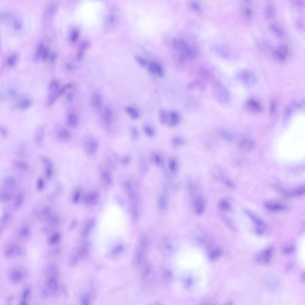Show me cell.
<instances>
[{
	"label": "cell",
	"mask_w": 305,
	"mask_h": 305,
	"mask_svg": "<svg viewBox=\"0 0 305 305\" xmlns=\"http://www.w3.org/2000/svg\"><path fill=\"white\" fill-rule=\"evenodd\" d=\"M4 182L5 184L9 186H12L15 184V180L13 177H9L5 178Z\"/></svg>",
	"instance_id": "f35d334b"
},
{
	"label": "cell",
	"mask_w": 305,
	"mask_h": 305,
	"mask_svg": "<svg viewBox=\"0 0 305 305\" xmlns=\"http://www.w3.org/2000/svg\"><path fill=\"white\" fill-rule=\"evenodd\" d=\"M220 253L221 252L220 250H216L211 253L210 258L213 259H216L220 256Z\"/></svg>",
	"instance_id": "b9f144b4"
},
{
	"label": "cell",
	"mask_w": 305,
	"mask_h": 305,
	"mask_svg": "<svg viewBox=\"0 0 305 305\" xmlns=\"http://www.w3.org/2000/svg\"><path fill=\"white\" fill-rule=\"evenodd\" d=\"M169 114L164 110H160L158 114L160 120L162 123H165L169 119Z\"/></svg>",
	"instance_id": "f546056e"
},
{
	"label": "cell",
	"mask_w": 305,
	"mask_h": 305,
	"mask_svg": "<svg viewBox=\"0 0 305 305\" xmlns=\"http://www.w3.org/2000/svg\"><path fill=\"white\" fill-rule=\"evenodd\" d=\"M263 13L266 19L268 20L273 19L275 17L276 13L274 4L271 2L267 3L264 7Z\"/></svg>",
	"instance_id": "ba28073f"
},
{
	"label": "cell",
	"mask_w": 305,
	"mask_h": 305,
	"mask_svg": "<svg viewBox=\"0 0 305 305\" xmlns=\"http://www.w3.org/2000/svg\"><path fill=\"white\" fill-rule=\"evenodd\" d=\"M13 164L17 169L22 170H27L29 168L28 164L22 161H14L13 162Z\"/></svg>",
	"instance_id": "cb8c5ba5"
},
{
	"label": "cell",
	"mask_w": 305,
	"mask_h": 305,
	"mask_svg": "<svg viewBox=\"0 0 305 305\" xmlns=\"http://www.w3.org/2000/svg\"><path fill=\"white\" fill-rule=\"evenodd\" d=\"M219 204L220 207L223 210L228 211L231 209L229 203L225 200H221L219 202Z\"/></svg>",
	"instance_id": "1f68e13d"
},
{
	"label": "cell",
	"mask_w": 305,
	"mask_h": 305,
	"mask_svg": "<svg viewBox=\"0 0 305 305\" xmlns=\"http://www.w3.org/2000/svg\"><path fill=\"white\" fill-rule=\"evenodd\" d=\"M272 252V249L270 248L265 250L257 255V262L261 264H267L270 260Z\"/></svg>",
	"instance_id": "9c48e42d"
},
{
	"label": "cell",
	"mask_w": 305,
	"mask_h": 305,
	"mask_svg": "<svg viewBox=\"0 0 305 305\" xmlns=\"http://www.w3.org/2000/svg\"><path fill=\"white\" fill-rule=\"evenodd\" d=\"M23 200L22 196L19 195L17 197L15 203V206L16 208H18L21 206Z\"/></svg>",
	"instance_id": "74e56055"
},
{
	"label": "cell",
	"mask_w": 305,
	"mask_h": 305,
	"mask_svg": "<svg viewBox=\"0 0 305 305\" xmlns=\"http://www.w3.org/2000/svg\"><path fill=\"white\" fill-rule=\"evenodd\" d=\"M296 26L298 28L302 29H304V20L302 18L298 19L296 23Z\"/></svg>",
	"instance_id": "ab89813d"
},
{
	"label": "cell",
	"mask_w": 305,
	"mask_h": 305,
	"mask_svg": "<svg viewBox=\"0 0 305 305\" xmlns=\"http://www.w3.org/2000/svg\"><path fill=\"white\" fill-rule=\"evenodd\" d=\"M44 186V182L43 180L41 178H39L37 180V189L39 190H41L43 188Z\"/></svg>",
	"instance_id": "60d3db41"
},
{
	"label": "cell",
	"mask_w": 305,
	"mask_h": 305,
	"mask_svg": "<svg viewBox=\"0 0 305 305\" xmlns=\"http://www.w3.org/2000/svg\"><path fill=\"white\" fill-rule=\"evenodd\" d=\"M101 178L105 181L108 183L111 182L112 180V176L111 173L108 171L104 170L101 172Z\"/></svg>",
	"instance_id": "f1b7e54d"
},
{
	"label": "cell",
	"mask_w": 305,
	"mask_h": 305,
	"mask_svg": "<svg viewBox=\"0 0 305 305\" xmlns=\"http://www.w3.org/2000/svg\"><path fill=\"white\" fill-rule=\"evenodd\" d=\"M31 293L30 289L29 288L25 289L21 294V304L23 305H27V300L29 298Z\"/></svg>",
	"instance_id": "4316f807"
},
{
	"label": "cell",
	"mask_w": 305,
	"mask_h": 305,
	"mask_svg": "<svg viewBox=\"0 0 305 305\" xmlns=\"http://www.w3.org/2000/svg\"><path fill=\"white\" fill-rule=\"evenodd\" d=\"M305 192L304 187L298 188L289 192H286L287 195H298L303 194Z\"/></svg>",
	"instance_id": "4dcf8cb0"
},
{
	"label": "cell",
	"mask_w": 305,
	"mask_h": 305,
	"mask_svg": "<svg viewBox=\"0 0 305 305\" xmlns=\"http://www.w3.org/2000/svg\"><path fill=\"white\" fill-rule=\"evenodd\" d=\"M10 196L9 194L7 193H4L1 195V199L3 201H6L9 200Z\"/></svg>",
	"instance_id": "ee69618b"
},
{
	"label": "cell",
	"mask_w": 305,
	"mask_h": 305,
	"mask_svg": "<svg viewBox=\"0 0 305 305\" xmlns=\"http://www.w3.org/2000/svg\"><path fill=\"white\" fill-rule=\"evenodd\" d=\"M58 273L57 268L56 266L54 264H50L48 266L45 272L47 278H56Z\"/></svg>",
	"instance_id": "ac0fdd59"
},
{
	"label": "cell",
	"mask_w": 305,
	"mask_h": 305,
	"mask_svg": "<svg viewBox=\"0 0 305 305\" xmlns=\"http://www.w3.org/2000/svg\"><path fill=\"white\" fill-rule=\"evenodd\" d=\"M24 274L20 269H15L12 270L10 274V278L13 282H21L24 278Z\"/></svg>",
	"instance_id": "4fadbf2b"
},
{
	"label": "cell",
	"mask_w": 305,
	"mask_h": 305,
	"mask_svg": "<svg viewBox=\"0 0 305 305\" xmlns=\"http://www.w3.org/2000/svg\"><path fill=\"white\" fill-rule=\"evenodd\" d=\"M126 111L129 115L133 119L138 118L139 116V113L135 108L132 106H128L125 108Z\"/></svg>",
	"instance_id": "d4e9b609"
},
{
	"label": "cell",
	"mask_w": 305,
	"mask_h": 305,
	"mask_svg": "<svg viewBox=\"0 0 305 305\" xmlns=\"http://www.w3.org/2000/svg\"><path fill=\"white\" fill-rule=\"evenodd\" d=\"M57 218L55 216L52 217L50 219V222L52 223H55L57 222Z\"/></svg>",
	"instance_id": "7dc6e473"
},
{
	"label": "cell",
	"mask_w": 305,
	"mask_h": 305,
	"mask_svg": "<svg viewBox=\"0 0 305 305\" xmlns=\"http://www.w3.org/2000/svg\"><path fill=\"white\" fill-rule=\"evenodd\" d=\"M301 277V279H302V281H304V273L302 275Z\"/></svg>",
	"instance_id": "c3c4849f"
},
{
	"label": "cell",
	"mask_w": 305,
	"mask_h": 305,
	"mask_svg": "<svg viewBox=\"0 0 305 305\" xmlns=\"http://www.w3.org/2000/svg\"><path fill=\"white\" fill-rule=\"evenodd\" d=\"M0 133L3 138H6L8 134V132L6 128L3 127H0Z\"/></svg>",
	"instance_id": "7bdbcfd3"
},
{
	"label": "cell",
	"mask_w": 305,
	"mask_h": 305,
	"mask_svg": "<svg viewBox=\"0 0 305 305\" xmlns=\"http://www.w3.org/2000/svg\"><path fill=\"white\" fill-rule=\"evenodd\" d=\"M113 116V111L109 106H107L105 111V120L106 124L110 125Z\"/></svg>",
	"instance_id": "603a6c76"
},
{
	"label": "cell",
	"mask_w": 305,
	"mask_h": 305,
	"mask_svg": "<svg viewBox=\"0 0 305 305\" xmlns=\"http://www.w3.org/2000/svg\"><path fill=\"white\" fill-rule=\"evenodd\" d=\"M246 212L255 224L256 226V232L259 234H262L264 232V229L265 227L264 222L250 212L248 211H246Z\"/></svg>",
	"instance_id": "30bf717a"
},
{
	"label": "cell",
	"mask_w": 305,
	"mask_h": 305,
	"mask_svg": "<svg viewBox=\"0 0 305 305\" xmlns=\"http://www.w3.org/2000/svg\"><path fill=\"white\" fill-rule=\"evenodd\" d=\"M44 131L42 128H40L35 132L34 136V140L35 144L38 146H42L43 143L44 138Z\"/></svg>",
	"instance_id": "9a60e30c"
},
{
	"label": "cell",
	"mask_w": 305,
	"mask_h": 305,
	"mask_svg": "<svg viewBox=\"0 0 305 305\" xmlns=\"http://www.w3.org/2000/svg\"><path fill=\"white\" fill-rule=\"evenodd\" d=\"M40 160L44 168V173L46 177L48 179L50 178L53 173V165L49 158L45 156H42Z\"/></svg>",
	"instance_id": "8992f818"
},
{
	"label": "cell",
	"mask_w": 305,
	"mask_h": 305,
	"mask_svg": "<svg viewBox=\"0 0 305 305\" xmlns=\"http://www.w3.org/2000/svg\"><path fill=\"white\" fill-rule=\"evenodd\" d=\"M193 204L196 213L198 215L201 214L205 208V203L202 198L200 196L195 198L193 201Z\"/></svg>",
	"instance_id": "5bb4252c"
},
{
	"label": "cell",
	"mask_w": 305,
	"mask_h": 305,
	"mask_svg": "<svg viewBox=\"0 0 305 305\" xmlns=\"http://www.w3.org/2000/svg\"><path fill=\"white\" fill-rule=\"evenodd\" d=\"M182 39H175L172 44L178 53L180 61L182 62L191 59L195 55L196 48L193 43Z\"/></svg>",
	"instance_id": "6da1fadb"
},
{
	"label": "cell",
	"mask_w": 305,
	"mask_h": 305,
	"mask_svg": "<svg viewBox=\"0 0 305 305\" xmlns=\"http://www.w3.org/2000/svg\"><path fill=\"white\" fill-rule=\"evenodd\" d=\"M169 119L170 124L172 125H174L178 122L179 119V116L176 112L172 111L169 114Z\"/></svg>",
	"instance_id": "484cf974"
},
{
	"label": "cell",
	"mask_w": 305,
	"mask_h": 305,
	"mask_svg": "<svg viewBox=\"0 0 305 305\" xmlns=\"http://www.w3.org/2000/svg\"><path fill=\"white\" fill-rule=\"evenodd\" d=\"M290 53L288 46L285 44H281L274 48L271 57L277 61L284 62L288 58Z\"/></svg>",
	"instance_id": "3957f363"
},
{
	"label": "cell",
	"mask_w": 305,
	"mask_h": 305,
	"mask_svg": "<svg viewBox=\"0 0 305 305\" xmlns=\"http://www.w3.org/2000/svg\"><path fill=\"white\" fill-rule=\"evenodd\" d=\"M269 27L270 31L277 37L282 39L285 36V31L278 24L272 23L270 24Z\"/></svg>",
	"instance_id": "7c38bea8"
},
{
	"label": "cell",
	"mask_w": 305,
	"mask_h": 305,
	"mask_svg": "<svg viewBox=\"0 0 305 305\" xmlns=\"http://www.w3.org/2000/svg\"><path fill=\"white\" fill-rule=\"evenodd\" d=\"M295 250V248L293 246L286 247L284 248L283 250V252L286 254H290L292 253Z\"/></svg>",
	"instance_id": "8d00e7d4"
},
{
	"label": "cell",
	"mask_w": 305,
	"mask_h": 305,
	"mask_svg": "<svg viewBox=\"0 0 305 305\" xmlns=\"http://www.w3.org/2000/svg\"><path fill=\"white\" fill-rule=\"evenodd\" d=\"M213 89L216 99L220 103H225L228 101L229 98L228 92L220 82L215 81L214 82Z\"/></svg>",
	"instance_id": "7a4b0ae2"
},
{
	"label": "cell",
	"mask_w": 305,
	"mask_h": 305,
	"mask_svg": "<svg viewBox=\"0 0 305 305\" xmlns=\"http://www.w3.org/2000/svg\"><path fill=\"white\" fill-rule=\"evenodd\" d=\"M102 98L99 94L96 93L92 95L90 99V103L92 106L97 107L99 106L102 102Z\"/></svg>",
	"instance_id": "7402d4cb"
},
{
	"label": "cell",
	"mask_w": 305,
	"mask_h": 305,
	"mask_svg": "<svg viewBox=\"0 0 305 305\" xmlns=\"http://www.w3.org/2000/svg\"><path fill=\"white\" fill-rule=\"evenodd\" d=\"M46 285L48 289L52 292H56L58 288V283L56 278H47Z\"/></svg>",
	"instance_id": "d6986e66"
},
{
	"label": "cell",
	"mask_w": 305,
	"mask_h": 305,
	"mask_svg": "<svg viewBox=\"0 0 305 305\" xmlns=\"http://www.w3.org/2000/svg\"><path fill=\"white\" fill-rule=\"evenodd\" d=\"M55 136L57 140L63 142L68 141L69 139L70 134L67 130L62 128L56 132Z\"/></svg>",
	"instance_id": "2e32d148"
},
{
	"label": "cell",
	"mask_w": 305,
	"mask_h": 305,
	"mask_svg": "<svg viewBox=\"0 0 305 305\" xmlns=\"http://www.w3.org/2000/svg\"><path fill=\"white\" fill-rule=\"evenodd\" d=\"M304 1L302 0L294 1L293 2L294 7L298 10L303 9L304 7Z\"/></svg>",
	"instance_id": "836d02e7"
},
{
	"label": "cell",
	"mask_w": 305,
	"mask_h": 305,
	"mask_svg": "<svg viewBox=\"0 0 305 305\" xmlns=\"http://www.w3.org/2000/svg\"><path fill=\"white\" fill-rule=\"evenodd\" d=\"M135 60L137 63L142 66H145L148 65L147 61L144 58L139 55L135 57Z\"/></svg>",
	"instance_id": "d6a6232c"
},
{
	"label": "cell",
	"mask_w": 305,
	"mask_h": 305,
	"mask_svg": "<svg viewBox=\"0 0 305 305\" xmlns=\"http://www.w3.org/2000/svg\"><path fill=\"white\" fill-rule=\"evenodd\" d=\"M78 123V118L75 114L72 113L68 116L66 120L67 126L71 128L75 127L77 126Z\"/></svg>",
	"instance_id": "ffe728a7"
},
{
	"label": "cell",
	"mask_w": 305,
	"mask_h": 305,
	"mask_svg": "<svg viewBox=\"0 0 305 305\" xmlns=\"http://www.w3.org/2000/svg\"><path fill=\"white\" fill-rule=\"evenodd\" d=\"M29 233L28 229L26 228H23L20 231V234L21 236H27Z\"/></svg>",
	"instance_id": "f6af8a7d"
},
{
	"label": "cell",
	"mask_w": 305,
	"mask_h": 305,
	"mask_svg": "<svg viewBox=\"0 0 305 305\" xmlns=\"http://www.w3.org/2000/svg\"><path fill=\"white\" fill-rule=\"evenodd\" d=\"M17 55L14 54L11 56L7 60V63L9 65L13 66L14 65L16 61Z\"/></svg>",
	"instance_id": "d590c367"
},
{
	"label": "cell",
	"mask_w": 305,
	"mask_h": 305,
	"mask_svg": "<svg viewBox=\"0 0 305 305\" xmlns=\"http://www.w3.org/2000/svg\"><path fill=\"white\" fill-rule=\"evenodd\" d=\"M251 4L249 1H245L241 9L243 18L249 23L252 21L254 16L253 10Z\"/></svg>",
	"instance_id": "5b68a950"
},
{
	"label": "cell",
	"mask_w": 305,
	"mask_h": 305,
	"mask_svg": "<svg viewBox=\"0 0 305 305\" xmlns=\"http://www.w3.org/2000/svg\"><path fill=\"white\" fill-rule=\"evenodd\" d=\"M148 69L150 73L159 77H162L164 71L161 66L158 62L151 61L148 64Z\"/></svg>",
	"instance_id": "52a82bcc"
},
{
	"label": "cell",
	"mask_w": 305,
	"mask_h": 305,
	"mask_svg": "<svg viewBox=\"0 0 305 305\" xmlns=\"http://www.w3.org/2000/svg\"><path fill=\"white\" fill-rule=\"evenodd\" d=\"M98 148V144L94 140L88 141L85 143L84 148L87 156L91 160L94 159Z\"/></svg>",
	"instance_id": "277c9868"
},
{
	"label": "cell",
	"mask_w": 305,
	"mask_h": 305,
	"mask_svg": "<svg viewBox=\"0 0 305 305\" xmlns=\"http://www.w3.org/2000/svg\"><path fill=\"white\" fill-rule=\"evenodd\" d=\"M247 106L249 109L254 111H259L261 109L259 105L253 100L249 101L247 103Z\"/></svg>",
	"instance_id": "83f0119b"
},
{
	"label": "cell",
	"mask_w": 305,
	"mask_h": 305,
	"mask_svg": "<svg viewBox=\"0 0 305 305\" xmlns=\"http://www.w3.org/2000/svg\"><path fill=\"white\" fill-rule=\"evenodd\" d=\"M60 236L58 234H55L52 235L49 240L50 244L54 245L57 244L59 241Z\"/></svg>",
	"instance_id": "e575fe53"
},
{
	"label": "cell",
	"mask_w": 305,
	"mask_h": 305,
	"mask_svg": "<svg viewBox=\"0 0 305 305\" xmlns=\"http://www.w3.org/2000/svg\"><path fill=\"white\" fill-rule=\"evenodd\" d=\"M29 104V102L28 101L26 100L22 102V104L21 103V106L23 108H26L27 106H28Z\"/></svg>",
	"instance_id": "bcb514c9"
},
{
	"label": "cell",
	"mask_w": 305,
	"mask_h": 305,
	"mask_svg": "<svg viewBox=\"0 0 305 305\" xmlns=\"http://www.w3.org/2000/svg\"><path fill=\"white\" fill-rule=\"evenodd\" d=\"M22 251L20 247L18 245H14L7 249L5 252V255L7 257H15L20 255Z\"/></svg>",
	"instance_id": "8fae6325"
},
{
	"label": "cell",
	"mask_w": 305,
	"mask_h": 305,
	"mask_svg": "<svg viewBox=\"0 0 305 305\" xmlns=\"http://www.w3.org/2000/svg\"><path fill=\"white\" fill-rule=\"evenodd\" d=\"M265 207L268 209L272 211H281L285 209L286 207L281 204L269 203L265 205Z\"/></svg>",
	"instance_id": "44dd1931"
},
{
	"label": "cell",
	"mask_w": 305,
	"mask_h": 305,
	"mask_svg": "<svg viewBox=\"0 0 305 305\" xmlns=\"http://www.w3.org/2000/svg\"><path fill=\"white\" fill-rule=\"evenodd\" d=\"M37 58L46 59L49 55L48 49L44 45L41 44L38 46L36 54Z\"/></svg>",
	"instance_id": "e0dca14e"
}]
</instances>
